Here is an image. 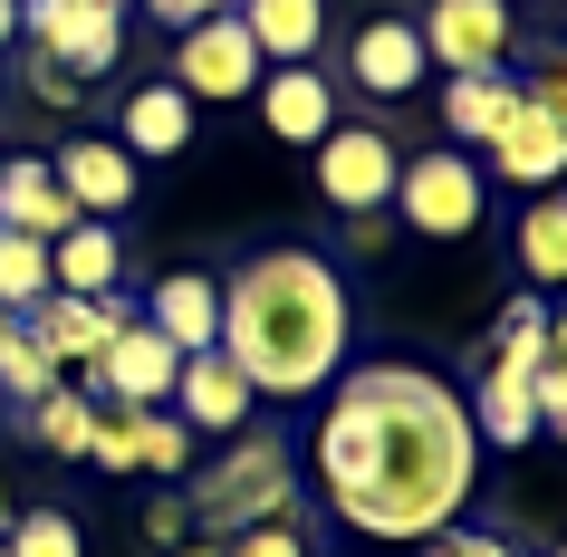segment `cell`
Here are the masks:
<instances>
[{"label": "cell", "instance_id": "cell-1", "mask_svg": "<svg viewBox=\"0 0 567 557\" xmlns=\"http://www.w3.org/2000/svg\"><path fill=\"white\" fill-rule=\"evenodd\" d=\"M328 413L308 423V462H318V499L337 528L385 538V548H423L472 509V413L443 375L423 365H337Z\"/></svg>", "mask_w": 567, "mask_h": 557}, {"label": "cell", "instance_id": "cell-2", "mask_svg": "<svg viewBox=\"0 0 567 557\" xmlns=\"http://www.w3.org/2000/svg\"><path fill=\"white\" fill-rule=\"evenodd\" d=\"M212 347L240 365L250 394L269 404H299V394H328V375L357 347V298L337 279V260L318 250H260L221 279V337Z\"/></svg>", "mask_w": 567, "mask_h": 557}, {"label": "cell", "instance_id": "cell-3", "mask_svg": "<svg viewBox=\"0 0 567 557\" xmlns=\"http://www.w3.org/2000/svg\"><path fill=\"white\" fill-rule=\"evenodd\" d=\"M385 212L414 240H472L481 212H491V174H481L462 145H433V154H414V164H394Z\"/></svg>", "mask_w": 567, "mask_h": 557}, {"label": "cell", "instance_id": "cell-4", "mask_svg": "<svg viewBox=\"0 0 567 557\" xmlns=\"http://www.w3.org/2000/svg\"><path fill=\"white\" fill-rule=\"evenodd\" d=\"M203 528H260V519H299V491H289V442L260 433V442H231V462H212L183 499Z\"/></svg>", "mask_w": 567, "mask_h": 557}, {"label": "cell", "instance_id": "cell-5", "mask_svg": "<svg viewBox=\"0 0 567 557\" xmlns=\"http://www.w3.org/2000/svg\"><path fill=\"white\" fill-rule=\"evenodd\" d=\"M20 39L87 87V78H106L125 59V0H30L20 10Z\"/></svg>", "mask_w": 567, "mask_h": 557}, {"label": "cell", "instance_id": "cell-6", "mask_svg": "<svg viewBox=\"0 0 567 557\" xmlns=\"http://www.w3.org/2000/svg\"><path fill=\"white\" fill-rule=\"evenodd\" d=\"M260 39L240 30V10H212V20H193V30H174V87L193 96V106H240V96L260 87Z\"/></svg>", "mask_w": 567, "mask_h": 557}, {"label": "cell", "instance_id": "cell-7", "mask_svg": "<svg viewBox=\"0 0 567 557\" xmlns=\"http://www.w3.org/2000/svg\"><path fill=\"white\" fill-rule=\"evenodd\" d=\"M308 154H318V193H328L337 221H375L394 193V164H404V145L385 125H328Z\"/></svg>", "mask_w": 567, "mask_h": 557}, {"label": "cell", "instance_id": "cell-8", "mask_svg": "<svg viewBox=\"0 0 567 557\" xmlns=\"http://www.w3.org/2000/svg\"><path fill=\"white\" fill-rule=\"evenodd\" d=\"M414 30H423V59L443 68V78H491V68H509V49H519L509 0H433Z\"/></svg>", "mask_w": 567, "mask_h": 557}, {"label": "cell", "instance_id": "cell-9", "mask_svg": "<svg viewBox=\"0 0 567 557\" xmlns=\"http://www.w3.org/2000/svg\"><path fill=\"white\" fill-rule=\"evenodd\" d=\"M423 78H433V59H423V30L404 20V10H375L357 39H347V87L375 96V106H394V96H414Z\"/></svg>", "mask_w": 567, "mask_h": 557}, {"label": "cell", "instance_id": "cell-10", "mask_svg": "<svg viewBox=\"0 0 567 557\" xmlns=\"http://www.w3.org/2000/svg\"><path fill=\"white\" fill-rule=\"evenodd\" d=\"M164 404H183L174 423L183 433H250V413H260V394H250V384H240V365L221 347H203V355H183L174 365V394H164Z\"/></svg>", "mask_w": 567, "mask_h": 557}, {"label": "cell", "instance_id": "cell-11", "mask_svg": "<svg viewBox=\"0 0 567 557\" xmlns=\"http://www.w3.org/2000/svg\"><path fill=\"white\" fill-rule=\"evenodd\" d=\"M174 365H183V355L164 347L145 318H125L116 337H106V355L87 365V384H96V404L135 413V404H164V394H174Z\"/></svg>", "mask_w": 567, "mask_h": 557}, {"label": "cell", "instance_id": "cell-12", "mask_svg": "<svg viewBox=\"0 0 567 557\" xmlns=\"http://www.w3.org/2000/svg\"><path fill=\"white\" fill-rule=\"evenodd\" d=\"M49 174H59V193L78 203V221H125L135 212V154L125 145H106V135H78V145H59L49 154Z\"/></svg>", "mask_w": 567, "mask_h": 557}, {"label": "cell", "instance_id": "cell-13", "mask_svg": "<svg viewBox=\"0 0 567 557\" xmlns=\"http://www.w3.org/2000/svg\"><path fill=\"white\" fill-rule=\"evenodd\" d=\"M125 318H135L125 298H68V289H49V298H39V308H30L20 327H30L39 347H49V365H59V375H68V365L87 375V365L106 355V337H116Z\"/></svg>", "mask_w": 567, "mask_h": 557}, {"label": "cell", "instance_id": "cell-14", "mask_svg": "<svg viewBox=\"0 0 567 557\" xmlns=\"http://www.w3.org/2000/svg\"><path fill=\"white\" fill-rule=\"evenodd\" d=\"M260 125L269 135H279V145H318V135H328L337 125V78L318 59H299V68H260Z\"/></svg>", "mask_w": 567, "mask_h": 557}, {"label": "cell", "instance_id": "cell-15", "mask_svg": "<svg viewBox=\"0 0 567 557\" xmlns=\"http://www.w3.org/2000/svg\"><path fill=\"white\" fill-rule=\"evenodd\" d=\"M145 327L174 355H203L212 337H221V279H212V269H164L145 289Z\"/></svg>", "mask_w": 567, "mask_h": 557}, {"label": "cell", "instance_id": "cell-16", "mask_svg": "<svg viewBox=\"0 0 567 557\" xmlns=\"http://www.w3.org/2000/svg\"><path fill=\"white\" fill-rule=\"evenodd\" d=\"M558 174H567V116H548V106H529V96H519V116L491 135V183L548 193Z\"/></svg>", "mask_w": 567, "mask_h": 557}, {"label": "cell", "instance_id": "cell-17", "mask_svg": "<svg viewBox=\"0 0 567 557\" xmlns=\"http://www.w3.org/2000/svg\"><path fill=\"white\" fill-rule=\"evenodd\" d=\"M472 442L491 452H529L538 442V404H529V365H509V355H481V384H472Z\"/></svg>", "mask_w": 567, "mask_h": 557}, {"label": "cell", "instance_id": "cell-18", "mask_svg": "<svg viewBox=\"0 0 567 557\" xmlns=\"http://www.w3.org/2000/svg\"><path fill=\"white\" fill-rule=\"evenodd\" d=\"M49 289H68V298H116V289H125V240H116V221H68V231L49 240Z\"/></svg>", "mask_w": 567, "mask_h": 557}, {"label": "cell", "instance_id": "cell-19", "mask_svg": "<svg viewBox=\"0 0 567 557\" xmlns=\"http://www.w3.org/2000/svg\"><path fill=\"white\" fill-rule=\"evenodd\" d=\"M193 125H203V116H193V96H183L174 78H145V87L116 106V145L145 164V154H183V145H193Z\"/></svg>", "mask_w": 567, "mask_h": 557}, {"label": "cell", "instance_id": "cell-20", "mask_svg": "<svg viewBox=\"0 0 567 557\" xmlns=\"http://www.w3.org/2000/svg\"><path fill=\"white\" fill-rule=\"evenodd\" d=\"M68 221H78V203L59 193V174H49V154H10V164H0V231L59 240Z\"/></svg>", "mask_w": 567, "mask_h": 557}, {"label": "cell", "instance_id": "cell-21", "mask_svg": "<svg viewBox=\"0 0 567 557\" xmlns=\"http://www.w3.org/2000/svg\"><path fill=\"white\" fill-rule=\"evenodd\" d=\"M433 116H443V135L462 154H491V135H501L509 116H519V78H509V68H491V78H443V106H433Z\"/></svg>", "mask_w": 567, "mask_h": 557}, {"label": "cell", "instance_id": "cell-22", "mask_svg": "<svg viewBox=\"0 0 567 557\" xmlns=\"http://www.w3.org/2000/svg\"><path fill=\"white\" fill-rule=\"evenodd\" d=\"M231 10H240V30L260 39L269 68H299L328 49V0H231Z\"/></svg>", "mask_w": 567, "mask_h": 557}, {"label": "cell", "instance_id": "cell-23", "mask_svg": "<svg viewBox=\"0 0 567 557\" xmlns=\"http://www.w3.org/2000/svg\"><path fill=\"white\" fill-rule=\"evenodd\" d=\"M519 269H529V289L567 279V203L558 193H529V212H519Z\"/></svg>", "mask_w": 567, "mask_h": 557}, {"label": "cell", "instance_id": "cell-24", "mask_svg": "<svg viewBox=\"0 0 567 557\" xmlns=\"http://www.w3.org/2000/svg\"><path fill=\"white\" fill-rule=\"evenodd\" d=\"M96 394H78V384H49L30 404V433H39V452H68V462H87V433H96Z\"/></svg>", "mask_w": 567, "mask_h": 557}, {"label": "cell", "instance_id": "cell-25", "mask_svg": "<svg viewBox=\"0 0 567 557\" xmlns=\"http://www.w3.org/2000/svg\"><path fill=\"white\" fill-rule=\"evenodd\" d=\"M0 557H87V528L68 519V509H10Z\"/></svg>", "mask_w": 567, "mask_h": 557}, {"label": "cell", "instance_id": "cell-26", "mask_svg": "<svg viewBox=\"0 0 567 557\" xmlns=\"http://www.w3.org/2000/svg\"><path fill=\"white\" fill-rule=\"evenodd\" d=\"M39 298H49V240L0 231V308H10V318H30Z\"/></svg>", "mask_w": 567, "mask_h": 557}, {"label": "cell", "instance_id": "cell-27", "mask_svg": "<svg viewBox=\"0 0 567 557\" xmlns=\"http://www.w3.org/2000/svg\"><path fill=\"white\" fill-rule=\"evenodd\" d=\"M135 471H154V481H183L193 471V433L164 404H135Z\"/></svg>", "mask_w": 567, "mask_h": 557}, {"label": "cell", "instance_id": "cell-28", "mask_svg": "<svg viewBox=\"0 0 567 557\" xmlns=\"http://www.w3.org/2000/svg\"><path fill=\"white\" fill-rule=\"evenodd\" d=\"M49 384H68L59 365H49V347H39L30 327H10V337H0V394H10V404H39Z\"/></svg>", "mask_w": 567, "mask_h": 557}, {"label": "cell", "instance_id": "cell-29", "mask_svg": "<svg viewBox=\"0 0 567 557\" xmlns=\"http://www.w3.org/2000/svg\"><path fill=\"white\" fill-rule=\"evenodd\" d=\"M221 557H318V538H308V519H260V528H231Z\"/></svg>", "mask_w": 567, "mask_h": 557}, {"label": "cell", "instance_id": "cell-30", "mask_svg": "<svg viewBox=\"0 0 567 557\" xmlns=\"http://www.w3.org/2000/svg\"><path fill=\"white\" fill-rule=\"evenodd\" d=\"M87 462L106 471V481H125V471H135V413H96V433H87Z\"/></svg>", "mask_w": 567, "mask_h": 557}, {"label": "cell", "instance_id": "cell-31", "mask_svg": "<svg viewBox=\"0 0 567 557\" xmlns=\"http://www.w3.org/2000/svg\"><path fill=\"white\" fill-rule=\"evenodd\" d=\"M423 548H433V557H519V548L501 538V528H462V519H452L443 538H423Z\"/></svg>", "mask_w": 567, "mask_h": 557}, {"label": "cell", "instance_id": "cell-32", "mask_svg": "<svg viewBox=\"0 0 567 557\" xmlns=\"http://www.w3.org/2000/svg\"><path fill=\"white\" fill-rule=\"evenodd\" d=\"M183 528H193V509H183V491L145 499V538H154V548H183Z\"/></svg>", "mask_w": 567, "mask_h": 557}, {"label": "cell", "instance_id": "cell-33", "mask_svg": "<svg viewBox=\"0 0 567 557\" xmlns=\"http://www.w3.org/2000/svg\"><path fill=\"white\" fill-rule=\"evenodd\" d=\"M145 20H164V30H193V20H212V10H231V0H135Z\"/></svg>", "mask_w": 567, "mask_h": 557}, {"label": "cell", "instance_id": "cell-34", "mask_svg": "<svg viewBox=\"0 0 567 557\" xmlns=\"http://www.w3.org/2000/svg\"><path fill=\"white\" fill-rule=\"evenodd\" d=\"M30 87L49 96V106H78V78H68V68H49L39 49H30Z\"/></svg>", "mask_w": 567, "mask_h": 557}, {"label": "cell", "instance_id": "cell-35", "mask_svg": "<svg viewBox=\"0 0 567 557\" xmlns=\"http://www.w3.org/2000/svg\"><path fill=\"white\" fill-rule=\"evenodd\" d=\"M10 39H20V0H0V49H10Z\"/></svg>", "mask_w": 567, "mask_h": 557}, {"label": "cell", "instance_id": "cell-36", "mask_svg": "<svg viewBox=\"0 0 567 557\" xmlns=\"http://www.w3.org/2000/svg\"><path fill=\"white\" fill-rule=\"evenodd\" d=\"M174 557H221V538H183V548Z\"/></svg>", "mask_w": 567, "mask_h": 557}, {"label": "cell", "instance_id": "cell-37", "mask_svg": "<svg viewBox=\"0 0 567 557\" xmlns=\"http://www.w3.org/2000/svg\"><path fill=\"white\" fill-rule=\"evenodd\" d=\"M0 528H10V481H0Z\"/></svg>", "mask_w": 567, "mask_h": 557}, {"label": "cell", "instance_id": "cell-38", "mask_svg": "<svg viewBox=\"0 0 567 557\" xmlns=\"http://www.w3.org/2000/svg\"><path fill=\"white\" fill-rule=\"evenodd\" d=\"M10 327H20V318H10V308H0V337H10Z\"/></svg>", "mask_w": 567, "mask_h": 557}, {"label": "cell", "instance_id": "cell-39", "mask_svg": "<svg viewBox=\"0 0 567 557\" xmlns=\"http://www.w3.org/2000/svg\"><path fill=\"white\" fill-rule=\"evenodd\" d=\"M0 164H10V145H0Z\"/></svg>", "mask_w": 567, "mask_h": 557}, {"label": "cell", "instance_id": "cell-40", "mask_svg": "<svg viewBox=\"0 0 567 557\" xmlns=\"http://www.w3.org/2000/svg\"><path fill=\"white\" fill-rule=\"evenodd\" d=\"M20 10H30V0H20Z\"/></svg>", "mask_w": 567, "mask_h": 557}, {"label": "cell", "instance_id": "cell-41", "mask_svg": "<svg viewBox=\"0 0 567 557\" xmlns=\"http://www.w3.org/2000/svg\"><path fill=\"white\" fill-rule=\"evenodd\" d=\"M509 10H519V0H509Z\"/></svg>", "mask_w": 567, "mask_h": 557}]
</instances>
